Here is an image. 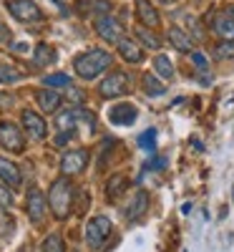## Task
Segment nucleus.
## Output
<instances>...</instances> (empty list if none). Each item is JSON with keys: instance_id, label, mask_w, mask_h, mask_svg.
<instances>
[{"instance_id": "18", "label": "nucleus", "mask_w": 234, "mask_h": 252, "mask_svg": "<svg viewBox=\"0 0 234 252\" xmlns=\"http://www.w3.org/2000/svg\"><path fill=\"white\" fill-rule=\"evenodd\" d=\"M56 58H58V53L48 43H38L35 51H33V63H35V66H53Z\"/></svg>"}, {"instance_id": "27", "label": "nucleus", "mask_w": 234, "mask_h": 252, "mask_svg": "<svg viewBox=\"0 0 234 252\" xmlns=\"http://www.w3.org/2000/svg\"><path fill=\"white\" fill-rule=\"evenodd\" d=\"M154 71L164 78H174V68H172V63H169L166 56H156L154 58Z\"/></svg>"}, {"instance_id": "19", "label": "nucleus", "mask_w": 234, "mask_h": 252, "mask_svg": "<svg viewBox=\"0 0 234 252\" xmlns=\"http://www.w3.org/2000/svg\"><path fill=\"white\" fill-rule=\"evenodd\" d=\"M214 33L222 38V40H227V43H234V18H227L224 13L214 20Z\"/></svg>"}, {"instance_id": "17", "label": "nucleus", "mask_w": 234, "mask_h": 252, "mask_svg": "<svg viewBox=\"0 0 234 252\" xmlns=\"http://www.w3.org/2000/svg\"><path fill=\"white\" fill-rule=\"evenodd\" d=\"M35 101H38V106L43 109V111H48V114L58 111V106H60V96L53 89H40L35 94Z\"/></svg>"}, {"instance_id": "23", "label": "nucleus", "mask_w": 234, "mask_h": 252, "mask_svg": "<svg viewBox=\"0 0 234 252\" xmlns=\"http://www.w3.org/2000/svg\"><path fill=\"white\" fill-rule=\"evenodd\" d=\"M40 252H66V245H63V237L58 232L48 235L43 240V245H40Z\"/></svg>"}, {"instance_id": "21", "label": "nucleus", "mask_w": 234, "mask_h": 252, "mask_svg": "<svg viewBox=\"0 0 234 252\" xmlns=\"http://www.w3.org/2000/svg\"><path fill=\"white\" fill-rule=\"evenodd\" d=\"M141 81H144V91H146L148 96H164V94H166V86H164V83H161L154 73H146Z\"/></svg>"}, {"instance_id": "13", "label": "nucleus", "mask_w": 234, "mask_h": 252, "mask_svg": "<svg viewBox=\"0 0 234 252\" xmlns=\"http://www.w3.org/2000/svg\"><path fill=\"white\" fill-rule=\"evenodd\" d=\"M136 15H139V20H141V26L151 28V31H156V28L161 26V18H159L156 8L148 3V0H136Z\"/></svg>"}, {"instance_id": "30", "label": "nucleus", "mask_w": 234, "mask_h": 252, "mask_svg": "<svg viewBox=\"0 0 234 252\" xmlns=\"http://www.w3.org/2000/svg\"><path fill=\"white\" fill-rule=\"evenodd\" d=\"M214 56H217V58H234V43H227V40H222L219 46H214Z\"/></svg>"}, {"instance_id": "22", "label": "nucleus", "mask_w": 234, "mask_h": 252, "mask_svg": "<svg viewBox=\"0 0 234 252\" xmlns=\"http://www.w3.org/2000/svg\"><path fill=\"white\" fill-rule=\"evenodd\" d=\"M136 38L141 40L144 46H148V48H161V38L151 31V28H146V26H141V28H136Z\"/></svg>"}, {"instance_id": "2", "label": "nucleus", "mask_w": 234, "mask_h": 252, "mask_svg": "<svg viewBox=\"0 0 234 252\" xmlns=\"http://www.w3.org/2000/svg\"><path fill=\"white\" fill-rule=\"evenodd\" d=\"M73 194L76 189L73 184L63 177V179H56L51 184V192H48V209L53 212L56 220H66L71 215V207H73Z\"/></svg>"}, {"instance_id": "7", "label": "nucleus", "mask_w": 234, "mask_h": 252, "mask_svg": "<svg viewBox=\"0 0 234 252\" xmlns=\"http://www.w3.org/2000/svg\"><path fill=\"white\" fill-rule=\"evenodd\" d=\"M26 209H28V217L33 224H43L46 222V215H48V199L40 189H30L28 192V199H26Z\"/></svg>"}, {"instance_id": "16", "label": "nucleus", "mask_w": 234, "mask_h": 252, "mask_svg": "<svg viewBox=\"0 0 234 252\" xmlns=\"http://www.w3.org/2000/svg\"><path fill=\"white\" fill-rule=\"evenodd\" d=\"M166 38H169V43H172L176 51H181V53H189L191 51V46H194V40H191V35L189 33H184L181 28H169V33H166Z\"/></svg>"}, {"instance_id": "37", "label": "nucleus", "mask_w": 234, "mask_h": 252, "mask_svg": "<svg viewBox=\"0 0 234 252\" xmlns=\"http://www.w3.org/2000/svg\"><path fill=\"white\" fill-rule=\"evenodd\" d=\"M73 252H76V250H73Z\"/></svg>"}, {"instance_id": "25", "label": "nucleus", "mask_w": 234, "mask_h": 252, "mask_svg": "<svg viewBox=\"0 0 234 252\" xmlns=\"http://www.w3.org/2000/svg\"><path fill=\"white\" fill-rule=\"evenodd\" d=\"M43 83L51 86V89H68V86H73L71 76H66V73H51V76L43 78Z\"/></svg>"}, {"instance_id": "28", "label": "nucleus", "mask_w": 234, "mask_h": 252, "mask_svg": "<svg viewBox=\"0 0 234 252\" xmlns=\"http://www.w3.org/2000/svg\"><path fill=\"white\" fill-rule=\"evenodd\" d=\"M0 209H3V212L13 209V192H10V187H5L3 182H0Z\"/></svg>"}, {"instance_id": "9", "label": "nucleus", "mask_w": 234, "mask_h": 252, "mask_svg": "<svg viewBox=\"0 0 234 252\" xmlns=\"http://www.w3.org/2000/svg\"><path fill=\"white\" fill-rule=\"evenodd\" d=\"M88 166V152L86 149H73V152H66L60 159V169L66 177H73V174H81L83 169Z\"/></svg>"}, {"instance_id": "8", "label": "nucleus", "mask_w": 234, "mask_h": 252, "mask_svg": "<svg viewBox=\"0 0 234 252\" xmlns=\"http://www.w3.org/2000/svg\"><path fill=\"white\" fill-rule=\"evenodd\" d=\"M96 33L106 40V43H118V40L123 38V26L118 23V20L114 15H98L96 18Z\"/></svg>"}, {"instance_id": "11", "label": "nucleus", "mask_w": 234, "mask_h": 252, "mask_svg": "<svg viewBox=\"0 0 234 252\" xmlns=\"http://www.w3.org/2000/svg\"><path fill=\"white\" fill-rule=\"evenodd\" d=\"M136 116H139L136 106H134V103H126V101L123 103H116V106L109 109V121L114 126H131L136 121Z\"/></svg>"}, {"instance_id": "4", "label": "nucleus", "mask_w": 234, "mask_h": 252, "mask_svg": "<svg viewBox=\"0 0 234 252\" xmlns=\"http://www.w3.org/2000/svg\"><path fill=\"white\" fill-rule=\"evenodd\" d=\"M131 91V78L126 76L123 71H114L111 76H106L98 86V94L103 98H116V96H123Z\"/></svg>"}, {"instance_id": "34", "label": "nucleus", "mask_w": 234, "mask_h": 252, "mask_svg": "<svg viewBox=\"0 0 234 252\" xmlns=\"http://www.w3.org/2000/svg\"><path fill=\"white\" fill-rule=\"evenodd\" d=\"M224 15H227V18H234V5H229V8L224 10Z\"/></svg>"}, {"instance_id": "26", "label": "nucleus", "mask_w": 234, "mask_h": 252, "mask_svg": "<svg viewBox=\"0 0 234 252\" xmlns=\"http://www.w3.org/2000/svg\"><path fill=\"white\" fill-rule=\"evenodd\" d=\"M23 78V73H20L15 66H8V63H0V83H15Z\"/></svg>"}, {"instance_id": "20", "label": "nucleus", "mask_w": 234, "mask_h": 252, "mask_svg": "<svg viewBox=\"0 0 234 252\" xmlns=\"http://www.w3.org/2000/svg\"><path fill=\"white\" fill-rule=\"evenodd\" d=\"M78 13H98V15H106L111 10L109 3H103V0H78V5H76ZM96 15V18H98Z\"/></svg>"}, {"instance_id": "31", "label": "nucleus", "mask_w": 234, "mask_h": 252, "mask_svg": "<svg viewBox=\"0 0 234 252\" xmlns=\"http://www.w3.org/2000/svg\"><path fill=\"white\" fill-rule=\"evenodd\" d=\"M191 63H194V68L199 71V73H206L209 71V61H206V56L204 53H191Z\"/></svg>"}, {"instance_id": "24", "label": "nucleus", "mask_w": 234, "mask_h": 252, "mask_svg": "<svg viewBox=\"0 0 234 252\" xmlns=\"http://www.w3.org/2000/svg\"><path fill=\"white\" fill-rule=\"evenodd\" d=\"M126 184H129V179H126V177H114L111 182H109V189H106V197H109V199H118L121 197V192H123V189H126Z\"/></svg>"}, {"instance_id": "33", "label": "nucleus", "mask_w": 234, "mask_h": 252, "mask_svg": "<svg viewBox=\"0 0 234 252\" xmlns=\"http://www.w3.org/2000/svg\"><path fill=\"white\" fill-rule=\"evenodd\" d=\"M0 40H3V43H5V40H10V31H8V26L3 23V20H0Z\"/></svg>"}, {"instance_id": "32", "label": "nucleus", "mask_w": 234, "mask_h": 252, "mask_svg": "<svg viewBox=\"0 0 234 252\" xmlns=\"http://www.w3.org/2000/svg\"><path fill=\"white\" fill-rule=\"evenodd\" d=\"M66 91H68V98L76 103V106H81V103H83V94H81V91H76L73 86H68Z\"/></svg>"}, {"instance_id": "35", "label": "nucleus", "mask_w": 234, "mask_h": 252, "mask_svg": "<svg viewBox=\"0 0 234 252\" xmlns=\"http://www.w3.org/2000/svg\"><path fill=\"white\" fill-rule=\"evenodd\" d=\"M53 3H58V5H60V3H63V0H53Z\"/></svg>"}, {"instance_id": "12", "label": "nucleus", "mask_w": 234, "mask_h": 252, "mask_svg": "<svg viewBox=\"0 0 234 252\" xmlns=\"http://www.w3.org/2000/svg\"><path fill=\"white\" fill-rule=\"evenodd\" d=\"M0 182H3L5 187H10L13 192H15V189H20V184H23V174H20L18 164H13L5 157H0Z\"/></svg>"}, {"instance_id": "36", "label": "nucleus", "mask_w": 234, "mask_h": 252, "mask_svg": "<svg viewBox=\"0 0 234 252\" xmlns=\"http://www.w3.org/2000/svg\"><path fill=\"white\" fill-rule=\"evenodd\" d=\"M161 3H172V0H161Z\"/></svg>"}, {"instance_id": "6", "label": "nucleus", "mask_w": 234, "mask_h": 252, "mask_svg": "<svg viewBox=\"0 0 234 252\" xmlns=\"http://www.w3.org/2000/svg\"><path fill=\"white\" fill-rule=\"evenodd\" d=\"M8 10L20 23H38V20H43V13H40V8L33 0H8Z\"/></svg>"}, {"instance_id": "10", "label": "nucleus", "mask_w": 234, "mask_h": 252, "mask_svg": "<svg viewBox=\"0 0 234 252\" xmlns=\"http://www.w3.org/2000/svg\"><path fill=\"white\" fill-rule=\"evenodd\" d=\"M20 121H23V126H26V131H28V136H30V139L43 141V139L48 136V126H46L43 116L35 114L33 109H26L23 114H20Z\"/></svg>"}, {"instance_id": "14", "label": "nucleus", "mask_w": 234, "mask_h": 252, "mask_svg": "<svg viewBox=\"0 0 234 252\" xmlns=\"http://www.w3.org/2000/svg\"><path fill=\"white\" fill-rule=\"evenodd\" d=\"M146 209H148V194L144 192V189H139V192L134 194L129 209H126V220L129 222H139L144 215H146Z\"/></svg>"}, {"instance_id": "1", "label": "nucleus", "mask_w": 234, "mask_h": 252, "mask_svg": "<svg viewBox=\"0 0 234 252\" xmlns=\"http://www.w3.org/2000/svg\"><path fill=\"white\" fill-rule=\"evenodd\" d=\"M114 63V56L109 51H103V48H91L86 53H81L76 61H73V66H76V73L81 78H86V81H93L98 78L103 71H109V66Z\"/></svg>"}, {"instance_id": "5", "label": "nucleus", "mask_w": 234, "mask_h": 252, "mask_svg": "<svg viewBox=\"0 0 234 252\" xmlns=\"http://www.w3.org/2000/svg\"><path fill=\"white\" fill-rule=\"evenodd\" d=\"M0 146L13 154H20L26 149V139H23V131L20 126L13 124V121H0Z\"/></svg>"}, {"instance_id": "3", "label": "nucleus", "mask_w": 234, "mask_h": 252, "mask_svg": "<svg viewBox=\"0 0 234 252\" xmlns=\"http://www.w3.org/2000/svg\"><path fill=\"white\" fill-rule=\"evenodd\" d=\"M111 232H114L111 220L106 215H96L86 224V245L91 250H103V245L109 242V237H111Z\"/></svg>"}, {"instance_id": "15", "label": "nucleus", "mask_w": 234, "mask_h": 252, "mask_svg": "<svg viewBox=\"0 0 234 252\" xmlns=\"http://www.w3.org/2000/svg\"><path fill=\"white\" fill-rule=\"evenodd\" d=\"M116 46H118V53H121V58H123L126 63H141V61H144V51H141V46L136 43V40L121 38Z\"/></svg>"}, {"instance_id": "29", "label": "nucleus", "mask_w": 234, "mask_h": 252, "mask_svg": "<svg viewBox=\"0 0 234 252\" xmlns=\"http://www.w3.org/2000/svg\"><path fill=\"white\" fill-rule=\"evenodd\" d=\"M154 144H156V131L154 129H148V131H144L139 136V146H141V149H146V152H151Z\"/></svg>"}]
</instances>
